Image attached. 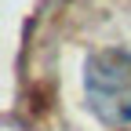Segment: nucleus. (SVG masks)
<instances>
[{
  "label": "nucleus",
  "instance_id": "1",
  "mask_svg": "<svg viewBox=\"0 0 131 131\" xmlns=\"http://www.w3.org/2000/svg\"><path fill=\"white\" fill-rule=\"evenodd\" d=\"M84 95L102 124L109 127L131 124V55L95 51L84 66Z\"/></svg>",
  "mask_w": 131,
  "mask_h": 131
}]
</instances>
